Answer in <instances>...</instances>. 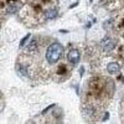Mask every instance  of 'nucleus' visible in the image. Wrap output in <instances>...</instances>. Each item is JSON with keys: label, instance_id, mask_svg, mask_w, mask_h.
<instances>
[{"label": "nucleus", "instance_id": "1", "mask_svg": "<svg viewBox=\"0 0 124 124\" xmlns=\"http://www.w3.org/2000/svg\"><path fill=\"white\" fill-rule=\"evenodd\" d=\"M113 96L114 82L106 76H93L85 87L82 112L91 119H97L99 113L109 104Z\"/></svg>", "mask_w": 124, "mask_h": 124}, {"label": "nucleus", "instance_id": "2", "mask_svg": "<svg viewBox=\"0 0 124 124\" xmlns=\"http://www.w3.org/2000/svg\"><path fill=\"white\" fill-rule=\"evenodd\" d=\"M63 51H65L63 45H62L61 42H58V41L54 40V41L47 42L46 46H45V61H46V65L48 67H55L56 71H57L60 61L62 60V56H63Z\"/></svg>", "mask_w": 124, "mask_h": 124}, {"label": "nucleus", "instance_id": "3", "mask_svg": "<svg viewBox=\"0 0 124 124\" xmlns=\"http://www.w3.org/2000/svg\"><path fill=\"white\" fill-rule=\"evenodd\" d=\"M106 8L114 11H124V0H101Z\"/></svg>", "mask_w": 124, "mask_h": 124}, {"label": "nucleus", "instance_id": "4", "mask_svg": "<svg viewBox=\"0 0 124 124\" xmlns=\"http://www.w3.org/2000/svg\"><path fill=\"white\" fill-rule=\"evenodd\" d=\"M101 46H102V48H103V51H104V52L109 54V52H112V51L114 50V47H116V40L113 39L112 36L107 35V36H104V37L102 39Z\"/></svg>", "mask_w": 124, "mask_h": 124}, {"label": "nucleus", "instance_id": "5", "mask_svg": "<svg viewBox=\"0 0 124 124\" xmlns=\"http://www.w3.org/2000/svg\"><path fill=\"white\" fill-rule=\"evenodd\" d=\"M67 61L71 66L78 65V62L81 61V51L78 48H71L67 54Z\"/></svg>", "mask_w": 124, "mask_h": 124}, {"label": "nucleus", "instance_id": "6", "mask_svg": "<svg viewBox=\"0 0 124 124\" xmlns=\"http://www.w3.org/2000/svg\"><path fill=\"white\" fill-rule=\"evenodd\" d=\"M106 68H107V71H108V73H110V75H117V73H119V71H120V65L118 63V62L113 61V62H109Z\"/></svg>", "mask_w": 124, "mask_h": 124}, {"label": "nucleus", "instance_id": "7", "mask_svg": "<svg viewBox=\"0 0 124 124\" xmlns=\"http://www.w3.org/2000/svg\"><path fill=\"white\" fill-rule=\"evenodd\" d=\"M57 14H58L57 8L51 6V8H48L46 11H45V20H46V21H48V20H54L57 16Z\"/></svg>", "mask_w": 124, "mask_h": 124}, {"label": "nucleus", "instance_id": "8", "mask_svg": "<svg viewBox=\"0 0 124 124\" xmlns=\"http://www.w3.org/2000/svg\"><path fill=\"white\" fill-rule=\"evenodd\" d=\"M120 117H122V122H124V98H122L120 102Z\"/></svg>", "mask_w": 124, "mask_h": 124}]
</instances>
